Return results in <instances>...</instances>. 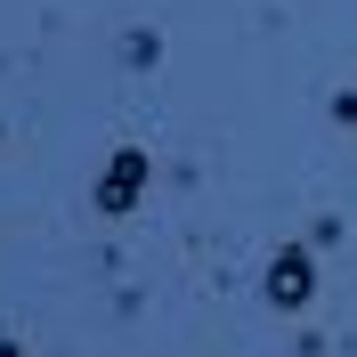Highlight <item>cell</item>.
<instances>
[{"label":"cell","mask_w":357,"mask_h":357,"mask_svg":"<svg viewBox=\"0 0 357 357\" xmlns=\"http://www.w3.org/2000/svg\"><path fill=\"white\" fill-rule=\"evenodd\" d=\"M146 178H155V162H146V146H122V155L106 162V178H98V211H106V220H122V211H138V195H146Z\"/></svg>","instance_id":"6da1fadb"},{"label":"cell","mask_w":357,"mask_h":357,"mask_svg":"<svg viewBox=\"0 0 357 357\" xmlns=\"http://www.w3.org/2000/svg\"><path fill=\"white\" fill-rule=\"evenodd\" d=\"M122 57H130V66H155V57H162V41H155V33H130V49H122Z\"/></svg>","instance_id":"3957f363"},{"label":"cell","mask_w":357,"mask_h":357,"mask_svg":"<svg viewBox=\"0 0 357 357\" xmlns=\"http://www.w3.org/2000/svg\"><path fill=\"white\" fill-rule=\"evenodd\" d=\"M333 122H349V130H357V89H341V98H333Z\"/></svg>","instance_id":"277c9868"},{"label":"cell","mask_w":357,"mask_h":357,"mask_svg":"<svg viewBox=\"0 0 357 357\" xmlns=\"http://www.w3.org/2000/svg\"><path fill=\"white\" fill-rule=\"evenodd\" d=\"M309 292H317V260L309 252H276L268 260V301L276 309H309Z\"/></svg>","instance_id":"7a4b0ae2"}]
</instances>
